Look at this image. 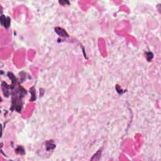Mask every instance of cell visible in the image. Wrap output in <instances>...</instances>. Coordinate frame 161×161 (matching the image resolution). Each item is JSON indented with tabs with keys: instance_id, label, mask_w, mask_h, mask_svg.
<instances>
[{
	"instance_id": "obj_1",
	"label": "cell",
	"mask_w": 161,
	"mask_h": 161,
	"mask_svg": "<svg viewBox=\"0 0 161 161\" xmlns=\"http://www.w3.org/2000/svg\"><path fill=\"white\" fill-rule=\"evenodd\" d=\"M0 20H0L1 24L3 27L4 29H8L10 27V24H11V18L9 16H6L4 15H1Z\"/></svg>"
},
{
	"instance_id": "obj_2",
	"label": "cell",
	"mask_w": 161,
	"mask_h": 161,
	"mask_svg": "<svg viewBox=\"0 0 161 161\" xmlns=\"http://www.w3.org/2000/svg\"><path fill=\"white\" fill-rule=\"evenodd\" d=\"M55 32H56L59 37H63V38H68V37H69V35L67 31L64 30V29H62V28H55Z\"/></svg>"
},
{
	"instance_id": "obj_3",
	"label": "cell",
	"mask_w": 161,
	"mask_h": 161,
	"mask_svg": "<svg viewBox=\"0 0 161 161\" xmlns=\"http://www.w3.org/2000/svg\"><path fill=\"white\" fill-rule=\"evenodd\" d=\"M1 89H2V91H3V94H4V96H6V97H8L9 96H10V92H9V90H10V85H8L7 83H5L4 81L2 82Z\"/></svg>"
},
{
	"instance_id": "obj_4",
	"label": "cell",
	"mask_w": 161,
	"mask_h": 161,
	"mask_svg": "<svg viewBox=\"0 0 161 161\" xmlns=\"http://www.w3.org/2000/svg\"><path fill=\"white\" fill-rule=\"evenodd\" d=\"M56 144H54L53 140H48L45 143V148L47 151H50L53 150L56 148Z\"/></svg>"
},
{
	"instance_id": "obj_5",
	"label": "cell",
	"mask_w": 161,
	"mask_h": 161,
	"mask_svg": "<svg viewBox=\"0 0 161 161\" xmlns=\"http://www.w3.org/2000/svg\"><path fill=\"white\" fill-rule=\"evenodd\" d=\"M7 75H8V76L9 78L10 79V80L12 81V84H15V85H16V84H18L17 79L16 78V77L15 76V75L13 74V73L9 72V73H8Z\"/></svg>"
},
{
	"instance_id": "obj_6",
	"label": "cell",
	"mask_w": 161,
	"mask_h": 161,
	"mask_svg": "<svg viewBox=\"0 0 161 161\" xmlns=\"http://www.w3.org/2000/svg\"><path fill=\"white\" fill-rule=\"evenodd\" d=\"M30 93L31 94V98L30 99V101H34L36 100V94H35V87L33 86L30 89Z\"/></svg>"
},
{
	"instance_id": "obj_7",
	"label": "cell",
	"mask_w": 161,
	"mask_h": 161,
	"mask_svg": "<svg viewBox=\"0 0 161 161\" xmlns=\"http://www.w3.org/2000/svg\"><path fill=\"white\" fill-rule=\"evenodd\" d=\"M15 152L16 154H19V155H23L25 154V150L24 148L22 146H18L15 149Z\"/></svg>"
},
{
	"instance_id": "obj_8",
	"label": "cell",
	"mask_w": 161,
	"mask_h": 161,
	"mask_svg": "<svg viewBox=\"0 0 161 161\" xmlns=\"http://www.w3.org/2000/svg\"><path fill=\"white\" fill-rule=\"evenodd\" d=\"M153 57H154V54L151 52H146V59L148 62L151 61L152 60Z\"/></svg>"
},
{
	"instance_id": "obj_9",
	"label": "cell",
	"mask_w": 161,
	"mask_h": 161,
	"mask_svg": "<svg viewBox=\"0 0 161 161\" xmlns=\"http://www.w3.org/2000/svg\"><path fill=\"white\" fill-rule=\"evenodd\" d=\"M115 89H116V91H117V92L119 94H123L124 93H125V91H123V90H122V89L120 88V86L119 85H118V84H117L115 86Z\"/></svg>"
},
{
	"instance_id": "obj_10",
	"label": "cell",
	"mask_w": 161,
	"mask_h": 161,
	"mask_svg": "<svg viewBox=\"0 0 161 161\" xmlns=\"http://www.w3.org/2000/svg\"><path fill=\"white\" fill-rule=\"evenodd\" d=\"M59 3H60L61 5H69L70 4V3H69V1H59Z\"/></svg>"
}]
</instances>
